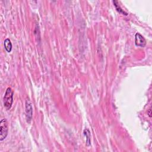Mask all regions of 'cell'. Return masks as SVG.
<instances>
[{"mask_svg":"<svg viewBox=\"0 0 152 152\" xmlns=\"http://www.w3.org/2000/svg\"><path fill=\"white\" fill-rule=\"evenodd\" d=\"M14 92L10 87H8L3 97L4 106L7 110L10 109L13 103Z\"/></svg>","mask_w":152,"mask_h":152,"instance_id":"6da1fadb","label":"cell"},{"mask_svg":"<svg viewBox=\"0 0 152 152\" xmlns=\"http://www.w3.org/2000/svg\"><path fill=\"white\" fill-rule=\"evenodd\" d=\"M8 124L7 120L3 119L0 122V141H3L8 135Z\"/></svg>","mask_w":152,"mask_h":152,"instance_id":"7a4b0ae2","label":"cell"},{"mask_svg":"<svg viewBox=\"0 0 152 152\" xmlns=\"http://www.w3.org/2000/svg\"><path fill=\"white\" fill-rule=\"evenodd\" d=\"M26 115L27 121L30 122L33 116V108L29 100L26 101Z\"/></svg>","mask_w":152,"mask_h":152,"instance_id":"3957f363","label":"cell"},{"mask_svg":"<svg viewBox=\"0 0 152 152\" xmlns=\"http://www.w3.org/2000/svg\"><path fill=\"white\" fill-rule=\"evenodd\" d=\"M136 45L140 47H145L146 45V41L141 34L137 33L135 35Z\"/></svg>","mask_w":152,"mask_h":152,"instance_id":"277c9868","label":"cell"},{"mask_svg":"<svg viewBox=\"0 0 152 152\" xmlns=\"http://www.w3.org/2000/svg\"><path fill=\"white\" fill-rule=\"evenodd\" d=\"M4 48L5 50L8 52H10L12 50V44H11L10 40L9 39H6L4 41Z\"/></svg>","mask_w":152,"mask_h":152,"instance_id":"5b68a950","label":"cell"},{"mask_svg":"<svg viewBox=\"0 0 152 152\" xmlns=\"http://www.w3.org/2000/svg\"><path fill=\"white\" fill-rule=\"evenodd\" d=\"M84 135L86 137V145L87 146H90L91 145V132L88 129H85L84 130Z\"/></svg>","mask_w":152,"mask_h":152,"instance_id":"8992f818","label":"cell"},{"mask_svg":"<svg viewBox=\"0 0 152 152\" xmlns=\"http://www.w3.org/2000/svg\"><path fill=\"white\" fill-rule=\"evenodd\" d=\"M113 3L116 8V10H117L119 13L125 15V16H127L128 15V13H126L125 11H124V10H122V9L121 8V7L118 4V2L117 1H113Z\"/></svg>","mask_w":152,"mask_h":152,"instance_id":"52a82bcc","label":"cell"},{"mask_svg":"<svg viewBox=\"0 0 152 152\" xmlns=\"http://www.w3.org/2000/svg\"><path fill=\"white\" fill-rule=\"evenodd\" d=\"M148 115H149V116L150 117H151V109H150L149 110V114Z\"/></svg>","mask_w":152,"mask_h":152,"instance_id":"ba28073f","label":"cell"}]
</instances>
